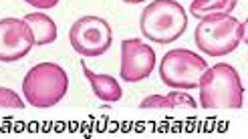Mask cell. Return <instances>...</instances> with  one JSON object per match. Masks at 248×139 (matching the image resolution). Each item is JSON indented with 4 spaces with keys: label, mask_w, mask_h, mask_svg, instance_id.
<instances>
[{
    "label": "cell",
    "mask_w": 248,
    "mask_h": 139,
    "mask_svg": "<svg viewBox=\"0 0 248 139\" xmlns=\"http://www.w3.org/2000/svg\"><path fill=\"white\" fill-rule=\"evenodd\" d=\"M198 89H200V105L204 109H242L244 105L240 75L228 62L208 67Z\"/></svg>",
    "instance_id": "1"
},
{
    "label": "cell",
    "mask_w": 248,
    "mask_h": 139,
    "mask_svg": "<svg viewBox=\"0 0 248 139\" xmlns=\"http://www.w3.org/2000/svg\"><path fill=\"white\" fill-rule=\"evenodd\" d=\"M188 29V15L176 0H154L140 16V31L147 41L170 45L178 41Z\"/></svg>",
    "instance_id": "2"
},
{
    "label": "cell",
    "mask_w": 248,
    "mask_h": 139,
    "mask_svg": "<svg viewBox=\"0 0 248 139\" xmlns=\"http://www.w3.org/2000/svg\"><path fill=\"white\" fill-rule=\"evenodd\" d=\"M69 91V77L57 62H39L22 79V95L27 103L36 109H48L65 99Z\"/></svg>",
    "instance_id": "3"
},
{
    "label": "cell",
    "mask_w": 248,
    "mask_h": 139,
    "mask_svg": "<svg viewBox=\"0 0 248 139\" xmlns=\"http://www.w3.org/2000/svg\"><path fill=\"white\" fill-rule=\"evenodd\" d=\"M246 41V20L240 22L232 15L204 18L194 31L196 46L208 57H224L238 48Z\"/></svg>",
    "instance_id": "4"
},
{
    "label": "cell",
    "mask_w": 248,
    "mask_h": 139,
    "mask_svg": "<svg viewBox=\"0 0 248 139\" xmlns=\"http://www.w3.org/2000/svg\"><path fill=\"white\" fill-rule=\"evenodd\" d=\"M208 71V62L194 50L173 48L168 50L159 61V77L162 83L180 91H192L200 87L204 73Z\"/></svg>",
    "instance_id": "5"
},
{
    "label": "cell",
    "mask_w": 248,
    "mask_h": 139,
    "mask_svg": "<svg viewBox=\"0 0 248 139\" xmlns=\"http://www.w3.org/2000/svg\"><path fill=\"white\" fill-rule=\"evenodd\" d=\"M69 43L73 50L81 57H101L111 48L113 31H111L109 22L101 16H81L71 24Z\"/></svg>",
    "instance_id": "6"
},
{
    "label": "cell",
    "mask_w": 248,
    "mask_h": 139,
    "mask_svg": "<svg viewBox=\"0 0 248 139\" xmlns=\"http://www.w3.org/2000/svg\"><path fill=\"white\" fill-rule=\"evenodd\" d=\"M155 69L154 48L141 39H125L121 43V67L119 77L125 83H140L147 79Z\"/></svg>",
    "instance_id": "7"
},
{
    "label": "cell",
    "mask_w": 248,
    "mask_h": 139,
    "mask_svg": "<svg viewBox=\"0 0 248 139\" xmlns=\"http://www.w3.org/2000/svg\"><path fill=\"white\" fill-rule=\"evenodd\" d=\"M34 46L32 32L22 18H0V61L15 62L27 57Z\"/></svg>",
    "instance_id": "8"
},
{
    "label": "cell",
    "mask_w": 248,
    "mask_h": 139,
    "mask_svg": "<svg viewBox=\"0 0 248 139\" xmlns=\"http://www.w3.org/2000/svg\"><path fill=\"white\" fill-rule=\"evenodd\" d=\"M83 75L87 77V81L91 83V89L95 93L97 99L105 101V103H115L123 97V89L115 77L111 75H101V73H95L83 62Z\"/></svg>",
    "instance_id": "9"
},
{
    "label": "cell",
    "mask_w": 248,
    "mask_h": 139,
    "mask_svg": "<svg viewBox=\"0 0 248 139\" xmlns=\"http://www.w3.org/2000/svg\"><path fill=\"white\" fill-rule=\"evenodd\" d=\"M24 22L29 24V29L32 32V39H34V45H39V46H46V45H51L57 41V24L55 20L45 15V12H29L27 16L22 18Z\"/></svg>",
    "instance_id": "10"
},
{
    "label": "cell",
    "mask_w": 248,
    "mask_h": 139,
    "mask_svg": "<svg viewBox=\"0 0 248 139\" xmlns=\"http://www.w3.org/2000/svg\"><path fill=\"white\" fill-rule=\"evenodd\" d=\"M141 109H196L198 103L194 101V97H190L188 93H184L180 89H173L168 95H150L145 97L141 103Z\"/></svg>",
    "instance_id": "11"
},
{
    "label": "cell",
    "mask_w": 248,
    "mask_h": 139,
    "mask_svg": "<svg viewBox=\"0 0 248 139\" xmlns=\"http://www.w3.org/2000/svg\"><path fill=\"white\" fill-rule=\"evenodd\" d=\"M236 4H238V0H192L190 15L198 20L226 16V15H232Z\"/></svg>",
    "instance_id": "12"
},
{
    "label": "cell",
    "mask_w": 248,
    "mask_h": 139,
    "mask_svg": "<svg viewBox=\"0 0 248 139\" xmlns=\"http://www.w3.org/2000/svg\"><path fill=\"white\" fill-rule=\"evenodd\" d=\"M0 109H24V101L16 91L0 87Z\"/></svg>",
    "instance_id": "13"
},
{
    "label": "cell",
    "mask_w": 248,
    "mask_h": 139,
    "mask_svg": "<svg viewBox=\"0 0 248 139\" xmlns=\"http://www.w3.org/2000/svg\"><path fill=\"white\" fill-rule=\"evenodd\" d=\"M24 2L39 10H48V8H55L59 4V0H24Z\"/></svg>",
    "instance_id": "14"
},
{
    "label": "cell",
    "mask_w": 248,
    "mask_h": 139,
    "mask_svg": "<svg viewBox=\"0 0 248 139\" xmlns=\"http://www.w3.org/2000/svg\"><path fill=\"white\" fill-rule=\"evenodd\" d=\"M121 2H125V4H140V2H145V0H121Z\"/></svg>",
    "instance_id": "15"
}]
</instances>
